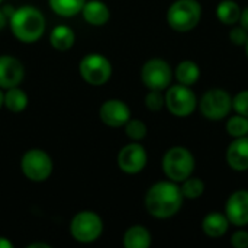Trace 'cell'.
Here are the masks:
<instances>
[{
  "label": "cell",
  "mask_w": 248,
  "mask_h": 248,
  "mask_svg": "<svg viewBox=\"0 0 248 248\" xmlns=\"http://www.w3.org/2000/svg\"><path fill=\"white\" fill-rule=\"evenodd\" d=\"M1 1H3V0H0V3H1Z\"/></svg>",
  "instance_id": "cell-37"
},
{
  "label": "cell",
  "mask_w": 248,
  "mask_h": 248,
  "mask_svg": "<svg viewBox=\"0 0 248 248\" xmlns=\"http://www.w3.org/2000/svg\"><path fill=\"white\" fill-rule=\"evenodd\" d=\"M102 231H103L102 218L92 211L78 212L70 224V232L73 238L83 244L96 241L102 235Z\"/></svg>",
  "instance_id": "cell-5"
},
{
  "label": "cell",
  "mask_w": 248,
  "mask_h": 248,
  "mask_svg": "<svg viewBox=\"0 0 248 248\" xmlns=\"http://www.w3.org/2000/svg\"><path fill=\"white\" fill-rule=\"evenodd\" d=\"M248 38V31H246L241 25L235 26L230 31V39L235 45H244Z\"/></svg>",
  "instance_id": "cell-29"
},
{
  "label": "cell",
  "mask_w": 248,
  "mask_h": 248,
  "mask_svg": "<svg viewBox=\"0 0 248 248\" xmlns=\"http://www.w3.org/2000/svg\"><path fill=\"white\" fill-rule=\"evenodd\" d=\"M3 103H4V94H3L1 90H0V108L3 106Z\"/></svg>",
  "instance_id": "cell-35"
},
{
  "label": "cell",
  "mask_w": 248,
  "mask_h": 248,
  "mask_svg": "<svg viewBox=\"0 0 248 248\" xmlns=\"http://www.w3.org/2000/svg\"><path fill=\"white\" fill-rule=\"evenodd\" d=\"M202 7L196 0H176L167 10V23L176 32H189L198 26Z\"/></svg>",
  "instance_id": "cell-3"
},
{
  "label": "cell",
  "mask_w": 248,
  "mask_h": 248,
  "mask_svg": "<svg viewBox=\"0 0 248 248\" xmlns=\"http://www.w3.org/2000/svg\"><path fill=\"white\" fill-rule=\"evenodd\" d=\"M20 169L31 182H45L52 173V160L42 150H29L20 160Z\"/></svg>",
  "instance_id": "cell-9"
},
{
  "label": "cell",
  "mask_w": 248,
  "mask_h": 248,
  "mask_svg": "<svg viewBox=\"0 0 248 248\" xmlns=\"http://www.w3.org/2000/svg\"><path fill=\"white\" fill-rule=\"evenodd\" d=\"M232 109L238 115L248 118V90H241L232 97Z\"/></svg>",
  "instance_id": "cell-28"
},
{
  "label": "cell",
  "mask_w": 248,
  "mask_h": 248,
  "mask_svg": "<svg viewBox=\"0 0 248 248\" xmlns=\"http://www.w3.org/2000/svg\"><path fill=\"white\" fill-rule=\"evenodd\" d=\"M164 99H166V108L169 109V112L179 118L192 115L198 106L196 94L190 89V86H185L180 83L176 86L167 87Z\"/></svg>",
  "instance_id": "cell-6"
},
{
  "label": "cell",
  "mask_w": 248,
  "mask_h": 248,
  "mask_svg": "<svg viewBox=\"0 0 248 248\" xmlns=\"http://www.w3.org/2000/svg\"><path fill=\"white\" fill-rule=\"evenodd\" d=\"M230 221L225 214L209 212L202 221V230L209 238H221L230 228Z\"/></svg>",
  "instance_id": "cell-17"
},
{
  "label": "cell",
  "mask_w": 248,
  "mask_h": 248,
  "mask_svg": "<svg viewBox=\"0 0 248 248\" xmlns=\"http://www.w3.org/2000/svg\"><path fill=\"white\" fill-rule=\"evenodd\" d=\"M183 199L185 196L176 182H157L145 195V208L151 217L157 219H169L182 209Z\"/></svg>",
  "instance_id": "cell-1"
},
{
  "label": "cell",
  "mask_w": 248,
  "mask_h": 248,
  "mask_svg": "<svg viewBox=\"0 0 248 248\" xmlns=\"http://www.w3.org/2000/svg\"><path fill=\"white\" fill-rule=\"evenodd\" d=\"M3 105L10 112L20 113L28 106V94L22 89H19L17 86L16 87H10V89H7V92L4 94V103Z\"/></svg>",
  "instance_id": "cell-22"
},
{
  "label": "cell",
  "mask_w": 248,
  "mask_h": 248,
  "mask_svg": "<svg viewBox=\"0 0 248 248\" xmlns=\"http://www.w3.org/2000/svg\"><path fill=\"white\" fill-rule=\"evenodd\" d=\"M180 190L185 198L187 199H198L203 195L205 192V183L199 177H187L186 180L182 182Z\"/></svg>",
  "instance_id": "cell-24"
},
{
  "label": "cell",
  "mask_w": 248,
  "mask_h": 248,
  "mask_svg": "<svg viewBox=\"0 0 248 248\" xmlns=\"http://www.w3.org/2000/svg\"><path fill=\"white\" fill-rule=\"evenodd\" d=\"M163 171L169 180L182 183L195 170V157L185 147H173L163 157Z\"/></svg>",
  "instance_id": "cell-4"
},
{
  "label": "cell",
  "mask_w": 248,
  "mask_h": 248,
  "mask_svg": "<svg viewBox=\"0 0 248 248\" xmlns=\"http://www.w3.org/2000/svg\"><path fill=\"white\" fill-rule=\"evenodd\" d=\"M125 134L132 141H141L147 137V125L141 119H129L125 124Z\"/></svg>",
  "instance_id": "cell-26"
},
{
  "label": "cell",
  "mask_w": 248,
  "mask_h": 248,
  "mask_svg": "<svg viewBox=\"0 0 248 248\" xmlns=\"http://www.w3.org/2000/svg\"><path fill=\"white\" fill-rule=\"evenodd\" d=\"M99 116L105 125L110 128H121L125 126V124L131 119V110L125 102L118 99H110L100 106Z\"/></svg>",
  "instance_id": "cell-12"
},
{
  "label": "cell",
  "mask_w": 248,
  "mask_h": 248,
  "mask_svg": "<svg viewBox=\"0 0 248 248\" xmlns=\"http://www.w3.org/2000/svg\"><path fill=\"white\" fill-rule=\"evenodd\" d=\"M148 155L141 144H128L118 154V166L126 174H137L147 166Z\"/></svg>",
  "instance_id": "cell-11"
},
{
  "label": "cell",
  "mask_w": 248,
  "mask_h": 248,
  "mask_svg": "<svg viewBox=\"0 0 248 248\" xmlns=\"http://www.w3.org/2000/svg\"><path fill=\"white\" fill-rule=\"evenodd\" d=\"M199 76H201V68L192 60H185V61L179 62L174 70L176 80L185 86H193L199 80Z\"/></svg>",
  "instance_id": "cell-20"
},
{
  "label": "cell",
  "mask_w": 248,
  "mask_h": 248,
  "mask_svg": "<svg viewBox=\"0 0 248 248\" xmlns=\"http://www.w3.org/2000/svg\"><path fill=\"white\" fill-rule=\"evenodd\" d=\"M142 83L148 90H166L173 78V71L170 64L161 58L148 60L141 70Z\"/></svg>",
  "instance_id": "cell-10"
},
{
  "label": "cell",
  "mask_w": 248,
  "mask_h": 248,
  "mask_svg": "<svg viewBox=\"0 0 248 248\" xmlns=\"http://www.w3.org/2000/svg\"><path fill=\"white\" fill-rule=\"evenodd\" d=\"M231 109H232V97L224 89L208 90L199 102L201 113L209 121H221L227 118Z\"/></svg>",
  "instance_id": "cell-7"
},
{
  "label": "cell",
  "mask_w": 248,
  "mask_h": 248,
  "mask_svg": "<svg viewBox=\"0 0 248 248\" xmlns=\"http://www.w3.org/2000/svg\"><path fill=\"white\" fill-rule=\"evenodd\" d=\"M86 0H49V6L58 16L71 17L81 13Z\"/></svg>",
  "instance_id": "cell-23"
},
{
  "label": "cell",
  "mask_w": 248,
  "mask_h": 248,
  "mask_svg": "<svg viewBox=\"0 0 248 248\" xmlns=\"http://www.w3.org/2000/svg\"><path fill=\"white\" fill-rule=\"evenodd\" d=\"M227 132L232 138H238V137H246V135H248V118L241 116L238 113L235 116L230 118L227 121Z\"/></svg>",
  "instance_id": "cell-25"
},
{
  "label": "cell",
  "mask_w": 248,
  "mask_h": 248,
  "mask_svg": "<svg viewBox=\"0 0 248 248\" xmlns=\"http://www.w3.org/2000/svg\"><path fill=\"white\" fill-rule=\"evenodd\" d=\"M145 106L151 112H160L166 106V99L161 90H150L145 96Z\"/></svg>",
  "instance_id": "cell-27"
},
{
  "label": "cell",
  "mask_w": 248,
  "mask_h": 248,
  "mask_svg": "<svg viewBox=\"0 0 248 248\" xmlns=\"http://www.w3.org/2000/svg\"><path fill=\"white\" fill-rule=\"evenodd\" d=\"M7 23V15L4 13V10H0V31L6 26Z\"/></svg>",
  "instance_id": "cell-32"
},
{
  "label": "cell",
  "mask_w": 248,
  "mask_h": 248,
  "mask_svg": "<svg viewBox=\"0 0 248 248\" xmlns=\"http://www.w3.org/2000/svg\"><path fill=\"white\" fill-rule=\"evenodd\" d=\"M240 25L248 31V7H244V9H241V15H240Z\"/></svg>",
  "instance_id": "cell-31"
},
{
  "label": "cell",
  "mask_w": 248,
  "mask_h": 248,
  "mask_svg": "<svg viewBox=\"0 0 248 248\" xmlns=\"http://www.w3.org/2000/svg\"><path fill=\"white\" fill-rule=\"evenodd\" d=\"M76 41L73 29L67 25H57L49 33V42L57 51H68Z\"/></svg>",
  "instance_id": "cell-19"
},
{
  "label": "cell",
  "mask_w": 248,
  "mask_h": 248,
  "mask_svg": "<svg viewBox=\"0 0 248 248\" xmlns=\"http://www.w3.org/2000/svg\"><path fill=\"white\" fill-rule=\"evenodd\" d=\"M0 248H13V244L4 237H0Z\"/></svg>",
  "instance_id": "cell-33"
},
{
  "label": "cell",
  "mask_w": 248,
  "mask_h": 248,
  "mask_svg": "<svg viewBox=\"0 0 248 248\" xmlns=\"http://www.w3.org/2000/svg\"><path fill=\"white\" fill-rule=\"evenodd\" d=\"M25 77L23 64L12 55H0V89L16 87Z\"/></svg>",
  "instance_id": "cell-14"
},
{
  "label": "cell",
  "mask_w": 248,
  "mask_h": 248,
  "mask_svg": "<svg viewBox=\"0 0 248 248\" xmlns=\"http://www.w3.org/2000/svg\"><path fill=\"white\" fill-rule=\"evenodd\" d=\"M244 46H246V55H247V58H248V38H247V41H246V44H244Z\"/></svg>",
  "instance_id": "cell-36"
},
{
  "label": "cell",
  "mask_w": 248,
  "mask_h": 248,
  "mask_svg": "<svg viewBox=\"0 0 248 248\" xmlns=\"http://www.w3.org/2000/svg\"><path fill=\"white\" fill-rule=\"evenodd\" d=\"M241 7L234 0H222L217 7V16L224 25H235L240 20Z\"/></svg>",
  "instance_id": "cell-21"
},
{
  "label": "cell",
  "mask_w": 248,
  "mask_h": 248,
  "mask_svg": "<svg viewBox=\"0 0 248 248\" xmlns=\"http://www.w3.org/2000/svg\"><path fill=\"white\" fill-rule=\"evenodd\" d=\"M225 215L235 227L248 225V190L234 192L225 203Z\"/></svg>",
  "instance_id": "cell-13"
},
{
  "label": "cell",
  "mask_w": 248,
  "mask_h": 248,
  "mask_svg": "<svg viewBox=\"0 0 248 248\" xmlns=\"http://www.w3.org/2000/svg\"><path fill=\"white\" fill-rule=\"evenodd\" d=\"M231 244L235 248H248V231L238 230L231 237Z\"/></svg>",
  "instance_id": "cell-30"
},
{
  "label": "cell",
  "mask_w": 248,
  "mask_h": 248,
  "mask_svg": "<svg viewBox=\"0 0 248 248\" xmlns=\"http://www.w3.org/2000/svg\"><path fill=\"white\" fill-rule=\"evenodd\" d=\"M227 163L234 171L248 170V135L234 138L227 148Z\"/></svg>",
  "instance_id": "cell-15"
},
{
  "label": "cell",
  "mask_w": 248,
  "mask_h": 248,
  "mask_svg": "<svg viewBox=\"0 0 248 248\" xmlns=\"http://www.w3.org/2000/svg\"><path fill=\"white\" fill-rule=\"evenodd\" d=\"M35 247H42V248H49L48 244H39V243H33L31 246H28V248H35Z\"/></svg>",
  "instance_id": "cell-34"
},
{
  "label": "cell",
  "mask_w": 248,
  "mask_h": 248,
  "mask_svg": "<svg viewBox=\"0 0 248 248\" xmlns=\"http://www.w3.org/2000/svg\"><path fill=\"white\" fill-rule=\"evenodd\" d=\"M151 246V234L142 225H134L124 234L125 248H148Z\"/></svg>",
  "instance_id": "cell-18"
},
{
  "label": "cell",
  "mask_w": 248,
  "mask_h": 248,
  "mask_svg": "<svg viewBox=\"0 0 248 248\" xmlns=\"http://www.w3.org/2000/svg\"><path fill=\"white\" fill-rule=\"evenodd\" d=\"M81 15L84 17V20L87 23L93 25V26H102L110 17L109 7L103 1H100V0L86 1L83 9H81Z\"/></svg>",
  "instance_id": "cell-16"
},
{
  "label": "cell",
  "mask_w": 248,
  "mask_h": 248,
  "mask_svg": "<svg viewBox=\"0 0 248 248\" xmlns=\"http://www.w3.org/2000/svg\"><path fill=\"white\" fill-rule=\"evenodd\" d=\"M10 29L17 41L32 44L44 35L45 17L38 9L32 6H22L12 12Z\"/></svg>",
  "instance_id": "cell-2"
},
{
  "label": "cell",
  "mask_w": 248,
  "mask_h": 248,
  "mask_svg": "<svg viewBox=\"0 0 248 248\" xmlns=\"http://www.w3.org/2000/svg\"><path fill=\"white\" fill-rule=\"evenodd\" d=\"M80 76L83 80L92 86L105 84L112 76V64L110 61L100 54H89L86 55L78 65Z\"/></svg>",
  "instance_id": "cell-8"
}]
</instances>
